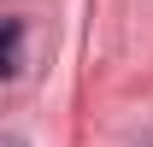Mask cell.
I'll return each mask as SVG.
<instances>
[{"mask_svg": "<svg viewBox=\"0 0 153 147\" xmlns=\"http://www.w3.org/2000/svg\"><path fill=\"white\" fill-rule=\"evenodd\" d=\"M6 76H18L24 71V24L18 18H6V65H0Z\"/></svg>", "mask_w": 153, "mask_h": 147, "instance_id": "obj_1", "label": "cell"}]
</instances>
